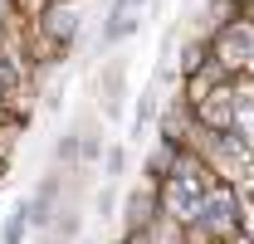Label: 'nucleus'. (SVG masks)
Wrapping results in <instances>:
<instances>
[{
	"label": "nucleus",
	"instance_id": "obj_1",
	"mask_svg": "<svg viewBox=\"0 0 254 244\" xmlns=\"http://www.w3.org/2000/svg\"><path fill=\"white\" fill-rule=\"evenodd\" d=\"M73 20H78V15H73L68 5H54V20H44V25L54 30V39H68V34H73Z\"/></svg>",
	"mask_w": 254,
	"mask_h": 244
},
{
	"label": "nucleus",
	"instance_id": "obj_2",
	"mask_svg": "<svg viewBox=\"0 0 254 244\" xmlns=\"http://www.w3.org/2000/svg\"><path fill=\"white\" fill-rule=\"evenodd\" d=\"M25 225H30V205H20V210H15L10 220H5V244H20Z\"/></svg>",
	"mask_w": 254,
	"mask_h": 244
},
{
	"label": "nucleus",
	"instance_id": "obj_3",
	"mask_svg": "<svg viewBox=\"0 0 254 244\" xmlns=\"http://www.w3.org/2000/svg\"><path fill=\"white\" fill-rule=\"evenodd\" d=\"M108 176H113V181L123 176V147H113V152H108Z\"/></svg>",
	"mask_w": 254,
	"mask_h": 244
}]
</instances>
